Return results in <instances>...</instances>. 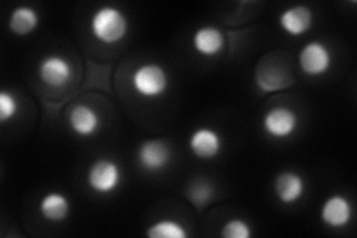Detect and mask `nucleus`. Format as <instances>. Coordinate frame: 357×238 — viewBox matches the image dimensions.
Listing matches in <instances>:
<instances>
[{
  "label": "nucleus",
  "instance_id": "nucleus-1",
  "mask_svg": "<svg viewBox=\"0 0 357 238\" xmlns=\"http://www.w3.org/2000/svg\"><path fill=\"white\" fill-rule=\"evenodd\" d=\"M93 38L103 45H116L124 40L130 31V21L124 10L105 5L94 10L89 20Z\"/></svg>",
  "mask_w": 357,
  "mask_h": 238
},
{
  "label": "nucleus",
  "instance_id": "nucleus-2",
  "mask_svg": "<svg viewBox=\"0 0 357 238\" xmlns=\"http://www.w3.org/2000/svg\"><path fill=\"white\" fill-rule=\"evenodd\" d=\"M131 87L143 98H161L170 88V75L158 63H144L134 69Z\"/></svg>",
  "mask_w": 357,
  "mask_h": 238
},
{
  "label": "nucleus",
  "instance_id": "nucleus-3",
  "mask_svg": "<svg viewBox=\"0 0 357 238\" xmlns=\"http://www.w3.org/2000/svg\"><path fill=\"white\" fill-rule=\"evenodd\" d=\"M122 168L110 158H98L88 167L86 185L97 195H110L121 186Z\"/></svg>",
  "mask_w": 357,
  "mask_h": 238
},
{
  "label": "nucleus",
  "instance_id": "nucleus-4",
  "mask_svg": "<svg viewBox=\"0 0 357 238\" xmlns=\"http://www.w3.org/2000/svg\"><path fill=\"white\" fill-rule=\"evenodd\" d=\"M299 69L308 77L325 76L333 64V54L326 43L310 40L298 54Z\"/></svg>",
  "mask_w": 357,
  "mask_h": 238
},
{
  "label": "nucleus",
  "instance_id": "nucleus-5",
  "mask_svg": "<svg viewBox=\"0 0 357 238\" xmlns=\"http://www.w3.org/2000/svg\"><path fill=\"white\" fill-rule=\"evenodd\" d=\"M299 115L289 106H274L268 109L262 117V128L275 140L292 137L299 128Z\"/></svg>",
  "mask_w": 357,
  "mask_h": 238
},
{
  "label": "nucleus",
  "instance_id": "nucleus-6",
  "mask_svg": "<svg viewBox=\"0 0 357 238\" xmlns=\"http://www.w3.org/2000/svg\"><path fill=\"white\" fill-rule=\"evenodd\" d=\"M173 152L170 144L161 139L143 140L137 147V161L149 173H160L170 165Z\"/></svg>",
  "mask_w": 357,
  "mask_h": 238
},
{
  "label": "nucleus",
  "instance_id": "nucleus-7",
  "mask_svg": "<svg viewBox=\"0 0 357 238\" xmlns=\"http://www.w3.org/2000/svg\"><path fill=\"white\" fill-rule=\"evenodd\" d=\"M38 75L47 87L55 89L63 88L72 81L73 64L60 54H50L40 60Z\"/></svg>",
  "mask_w": 357,
  "mask_h": 238
},
{
  "label": "nucleus",
  "instance_id": "nucleus-8",
  "mask_svg": "<svg viewBox=\"0 0 357 238\" xmlns=\"http://www.w3.org/2000/svg\"><path fill=\"white\" fill-rule=\"evenodd\" d=\"M189 151L198 160L210 161L218 158L223 149V139L218 130L211 127L195 128L188 139Z\"/></svg>",
  "mask_w": 357,
  "mask_h": 238
},
{
  "label": "nucleus",
  "instance_id": "nucleus-9",
  "mask_svg": "<svg viewBox=\"0 0 357 238\" xmlns=\"http://www.w3.org/2000/svg\"><path fill=\"white\" fill-rule=\"evenodd\" d=\"M353 204L342 194H332L320 207V221L332 230H342L353 219Z\"/></svg>",
  "mask_w": 357,
  "mask_h": 238
},
{
  "label": "nucleus",
  "instance_id": "nucleus-10",
  "mask_svg": "<svg viewBox=\"0 0 357 238\" xmlns=\"http://www.w3.org/2000/svg\"><path fill=\"white\" fill-rule=\"evenodd\" d=\"M67 122H69V128L77 137L88 139L96 135L100 128H102V117L100 113L86 103H76L69 110V117H67Z\"/></svg>",
  "mask_w": 357,
  "mask_h": 238
},
{
  "label": "nucleus",
  "instance_id": "nucleus-11",
  "mask_svg": "<svg viewBox=\"0 0 357 238\" xmlns=\"http://www.w3.org/2000/svg\"><path fill=\"white\" fill-rule=\"evenodd\" d=\"M307 191L305 179L294 170H284L274 179V194L284 206H294L303 200Z\"/></svg>",
  "mask_w": 357,
  "mask_h": 238
},
{
  "label": "nucleus",
  "instance_id": "nucleus-12",
  "mask_svg": "<svg viewBox=\"0 0 357 238\" xmlns=\"http://www.w3.org/2000/svg\"><path fill=\"white\" fill-rule=\"evenodd\" d=\"M314 13L307 5H294L286 8L278 18V24L289 36H304L312 29Z\"/></svg>",
  "mask_w": 357,
  "mask_h": 238
},
{
  "label": "nucleus",
  "instance_id": "nucleus-13",
  "mask_svg": "<svg viewBox=\"0 0 357 238\" xmlns=\"http://www.w3.org/2000/svg\"><path fill=\"white\" fill-rule=\"evenodd\" d=\"M227 47L225 33L215 26H203L195 30L192 36V48L201 55L211 59L223 52Z\"/></svg>",
  "mask_w": 357,
  "mask_h": 238
},
{
  "label": "nucleus",
  "instance_id": "nucleus-14",
  "mask_svg": "<svg viewBox=\"0 0 357 238\" xmlns=\"http://www.w3.org/2000/svg\"><path fill=\"white\" fill-rule=\"evenodd\" d=\"M72 202L63 192L52 191L45 194L39 202L40 216L51 223H60L70 216Z\"/></svg>",
  "mask_w": 357,
  "mask_h": 238
},
{
  "label": "nucleus",
  "instance_id": "nucleus-15",
  "mask_svg": "<svg viewBox=\"0 0 357 238\" xmlns=\"http://www.w3.org/2000/svg\"><path fill=\"white\" fill-rule=\"evenodd\" d=\"M40 24V15L38 9L29 5L17 6L9 15L8 29L15 36L26 38L35 33Z\"/></svg>",
  "mask_w": 357,
  "mask_h": 238
},
{
  "label": "nucleus",
  "instance_id": "nucleus-16",
  "mask_svg": "<svg viewBox=\"0 0 357 238\" xmlns=\"http://www.w3.org/2000/svg\"><path fill=\"white\" fill-rule=\"evenodd\" d=\"M146 235L149 238H188L189 231L182 222L165 218L149 225Z\"/></svg>",
  "mask_w": 357,
  "mask_h": 238
},
{
  "label": "nucleus",
  "instance_id": "nucleus-17",
  "mask_svg": "<svg viewBox=\"0 0 357 238\" xmlns=\"http://www.w3.org/2000/svg\"><path fill=\"white\" fill-rule=\"evenodd\" d=\"M252 235V225L241 218H232L220 228V237L223 238H250Z\"/></svg>",
  "mask_w": 357,
  "mask_h": 238
},
{
  "label": "nucleus",
  "instance_id": "nucleus-18",
  "mask_svg": "<svg viewBox=\"0 0 357 238\" xmlns=\"http://www.w3.org/2000/svg\"><path fill=\"white\" fill-rule=\"evenodd\" d=\"M20 110L18 98L14 93L8 91V89H2L0 91V124H8L13 121Z\"/></svg>",
  "mask_w": 357,
  "mask_h": 238
},
{
  "label": "nucleus",
  "instance_id": "nucleus-19",
  "mask_svg": "<svg viewBox=\"0 0 357 238\" xmlns=\"http://www.w3.org/2000/svg\"><path fill=\"white\" fill-rule=\"evenodd\" d=\"M211 198V188L207 184H195L189 191V200H192L197 206H204Z\"/></svg>",
  "mask_w": 357,
  "mask_h": 238
}]
</instances>
